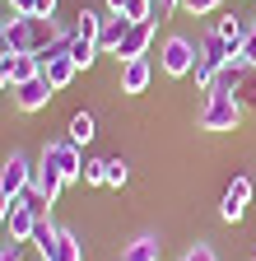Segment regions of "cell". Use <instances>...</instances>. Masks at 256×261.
I'll return each instance as SVG.
<instances>
[{
    "label": "cell",
    "mask_w": 256,
    "mask_h": 261,
    "mask_svg": "<svg viewBox=\"0 0 256 261\" xmlns=\"http://www.w3.org/2000/svg\"><path fill=\"white\" fill-rule=\"evenodd\" d=\"M5 28H10V51H33V56H42L47 42L61 33L42 14H14V19H5Z\"/></svg>",
    "instance_id": "1"
},
{
    "label": "cell",
    "mask_w": 256,
    "mask_h": 261,
    "mask_svg": "<svg viewBox=\"0 0 256 261\" xmlns=\"http://www.w3.org/2000/svg\"><path fill=\"white\" fill-rule=\"evenodd\" d=\"M238 51L229 47V42H223L219 38V33H210V38H201V56H196V70H191V75H196V84L201 89H210L214 84V75L223 70V65H229Z\"/></svg>",
    "instance_id": "2"
},
{
    "label": "cell",
    "mask_w": 256,
    "mask_h": 261,
    "mask_svg": "<svg viewBox=\"0 0 256 261\" xmlns=\"http://www.w3.org/2000/svg\"><path fill=\"white\" fill-rule=\"evenodd\" d=\"M196 56H201V42H191V38H168L163 51H158V65H163V75L182 80L196 70Z\"/></svg>",
    "instance_id": "3"
},
{
    "label": "cell",
    "mask_w": 256,
    "mask_h": 261,
    "mask_svg": "<svg viewBox=\"0 0 256 261\" xmlns=\"http://www.w3.org/2000/svg\"><path fill=\"white\" fill-rule=\"evenodd\" d=\"M242 121V103L229 93H214L205 98V112H201V130H238Z\"/></svg>",
    "instance_id": "4"
},
{
    "label": "cell",
    "mask_w": 256,
    "mask_h": 261,
    "mask_svg": "<svg viewBox=\"0 0 256 261\" xmlns=\"http://www.w3.org/2000/svg\"><path fill=\"white\" fill-rule=\"evenodd\" d=\"M33 177H38V168H33V163H28L23 154H10V163L0 168V191L19 201V196H23L28 187H33Z\"/></svg>",
    "instance_id": "5"
},
{
    "label": "cell",
    "mask_w": 256,
    "mask_h": 261,
    "mask_svg": "<svg viewBox=\"0 0 256 261\" xmlns=\"http://www.w3.org/2000/svg\"><path fill=\"white\" fill-rule=\"evenodd\" d=\"M42 159L51 163V168L66 177V182H75V177H84V159H79V145L75 140H61V145H47L42 149Z\"/></svg>",
    "instance_id": "6"
},
{
    "label": "cell",
    "mask_w": 256,
    "mask_h": 261,
    "mask_svg": "<svg viewBox=\"0 0 256 261\" xmlns=\"http://www.w3.org/2000/svg\"><path fill=\"white\" fill-rule=\"evenodd\" d=\"M51 93H56V89H51V80H47V75H38V80H23V84H14V103H19L23 112H42Z\"/></svg>",
    "instance_id": "7"
},
{
    "label": "cell",
    "mask_w": 256,
    "mask_h": 261,
    "mask_svg": "<svg viewBox=\"0 0 256 261\" xmlns=\"http://www.w3.org/2000/svg\"><path fill=\"white\" fill-rule=\"evenodd\" d=\"M247 75H251V65L233 56V61H229V65H223V70L214 75V84L205 89V98H214V93H229V98H233V93H242V84H247Z\"/></svg>",
    "instance_id": "8"
},
{
    "label": "cell",
    "mask_w": 256,
    "mask_h": 261,
    "mask_svg": "<svg viewBox=\"0 0 256 261\" xmlns=\"http://www.w3.org/2000/svg\"><path fill=\"white\" fill-rule=\"evenodd\" d=\"M149 42H154V19L131 23V33H126V42L117 47V56H121V61H140V56L149 51Z\"/></svg>",
    "instance_id": "9"
},
{
    "label": "cell",
    "mask_w": 256,
    "mask_h": 261,
    "mask_svg": "<svg viewBox=\"0 0 256 261\" xmlns=\"http://www.w3.org/2000/svg\"><path fill=\"white\" fill-rule=\"evenodd\" d=\"M247 201H251V182H247V177H233V187L223 191V205H219V215L229 219V224H238V219H242V205H247Z\"/></svg>",
    "instance_id": "10"
},
{
    "label": "cell",
    "mask_w": 256,
    "mask_h": 261,
    "mask_svg": "<svg viewBox=\"0 0 256 261\" xmlns=\"http://www.w3.org/2000/svg\"><path fill=\"white\" fill-rule=\"evenodd\" d=\"M126 33H131V19H121V14H103V28H98V51H117L126 42Z\"/></svg>",
    "instance_id": "11"
},
{
    "label": "cell",
    "mask_w": 256,
    "mask_h": 261,
    "mask_svg": "<svg viewBox=\"0 0 256 261\" xmlns=\"http://www.w3.org/2000/svg\"><path fill=\"white\" fill-rule=\"evenodd\" d=\"M121 89L126 93H145L149 89V61H121Z\"/></svg>",
    "instance_id": "12"
},
{
    "label": "cell",
    "mask_w": 256,
    "mask_h": 261,
    "mask_svg": "<svg viewBox=\"0 0 256 261\" xmlns=\"http://www.w3.org/2000/svg\"><path fill=\"white\" fill-rule=\"evenodd\" d=\"M33 228H38V215L28 210L23 201H14V210H10V238L14 243H28V238H33Z\"/></svg>",
    "instance_id": "13"
},
{
    "label": "cell",
    "mask_w": 256,
    "mask_h": 261,
    "mask_svg": "<svg viewBox=\"0 0 256 261\" xmlns=\"http://www.w3.org/2000/svg\"><path fill=\"white\" fill-rule=\"evenodd\" d=\"M107 10L131 23H145V19H154V0H107Z\"/></svg>",
    "instance_id": "14"
},
{
    "label": "cell",
    "mask_w": 256,
    "mask_h": 261,
    "mask_svg": "<svg viewBox=\"0 0 256 261\" xmlns=\"http://www.w3.org/2000/svg\"><path fill=\"white\" fill-rule=\"evenodd\" d=\"M251 28H256V23H247V19H219V23H214V33H219V38L229 42L233 51L247 42V33H251Z\"/></svg>",
    "instance_id": "15"
},
{
    "label": "cell",
    "mask_w": 256,
    "mask_h": 261,
    "mask_svg": "<svg viewBox=\"0 0 256 261\" xmlns=\"http://www.w3.org/2000/svg\"><path fill=\"white\" fill-rule=\"evenodd\" d=\"M56 238H61V228H56L51 219H38V228H33V238H28V243H33V247L42 252V261H51V252H56Z\"/></svg>",
    "instance_id": "16"
},
{
    "label": "cell",
    "mask_w": 256,
    "mask_h": 261,
    "mask_svg": "<svg viewBox=\"0 0 256 261\" xmlns=\"http://www.w3.org/2000/svg\"><path fill=\"white\" fill-rule=\"evenodd\" d=\"M75 70H79V65H75L70 56H56V61H47V65H42V75L51 80V89H66V84L75 80Z\"/></svg>",
    "instance_id": "17"
},
{
    "label": "cell",
    "mask_w": 256,
    "mask_h": 261,
    "mask_svg": "<svg viewBox=\"0 0 256 261\" xmlns=\"http://www.w3.org/2000/svg\"><path fill=\"white\" fill-rule=\"evenodd\" d=\"M10 75H14V84H23V80H38V75H42V61H38L33 51H14V61H10Z\"/></svg>",
    "instance_id": "18"
},
{
    "label": "cell",
    "mask_w": 256,
    "mask_h": 261,
    "mask_svg": "<svg viewBox=\"0 0 256 261\" xmlns=\"http://www.w3.org/2000/svg\"><path fill=\"white\" fill-rule=\"evenodd\" d=\"M33 187H38V191L47 196V201H56V191H61V187H66V177H61V173L51 168V163L42 159V163H38V177H33Z\"/></svg>",
    "instance_id": "19"
},
{
    "label": "cell",
    "mask_w": 256,
    "mask_h": 261,
    "mask_svg": "<svg viewBox=\"0 0 256 261\" xmlns=\"http://www.w3.org/2000/svg\"><path fill=\"white\" fill-rule=\"evenodd\" d=\"M121 261H158V238H135V243H126Z\"/></svg>",
    "instance_id": "20"
},
{
    "label": "cell",
    "mask_w": 256,
    "mask_h": 261,
    "mask_svg": "<svg viewBox=\"0 0 256 261\" xmlns=\"http://www.w3.org/2000/svg\"><path fill=\"white\" fill-rule=\"evenodd\" d=\"M51 261H84V243H79L75 233H61V238H56Z\"/></svg>",
    "instance_id": "21"
},
{
    "label": "cell",
    "mask_w": 256,
    "mask_h": 261,
    "mask_svg": "<svg viewBox=\"0 0 256 261\" xmlns=\"http://www.w3.org/2000/svg\"><path fill=\"white\" fill-rule=\"evenodd\" d=\"M93 51H98V42H93V38H79V33H75V47H70V61L79 65V70H89V65H93Z\"/></svg>",
    "instance_id": "22"
},
{
    "label": "cell",
    "mask_w": 256,
    "mask_h": 261,
    "mask_svg": "<svg viewBox=\"0 0 256 261\" xmlns=\"http://www.w3.org/2000/svg\"><path fill=\"white\" fill-rule=\"evenodd\" d=\"M70 140H75V145H89V140H93V117H89V112H75V117H70Z\"/></svg>",
    "instance_id": "23"
},
{
    "label": "cell",
    "mask_w": 256,
    "mask_h": 261,
    "mask_svg": "<svg viewBox=\"0 0 256 261\" xmlns=\"http://www.w3.org/2000/svg\"><path fill=\"white\" fill-rule=\"evenodd\" d=\"M19 201H23V205H28V210H33V215H38V219H47V210H51V201H47V196H42V191H38V187H28V191H23V196H19Z\"/></svg>",
    "instance_id": "24"
},
{
    "label": "cell",
    "mask_w": 256,
    "mask_h": 261,
    "mask_svg": "<svg viewBox=\"0 0 256 261\" xmlns=\"http://www.w3.org/2000/svg\"><path fill=\"white\" fill-rule=\"evenodd\" d=\"M84 182L103 187V182H107V159H89V163H84Z\"/></svg>",
    "instance_id": "25"
},
{
    "label": "cell",
    "mask_w": 256,
    "mask_h": 261,
    "mask_svg": "<svg viewBox=\"0 0 256 261\" xmlns=\"http://www.w3.org/2000/svg\"><path fill=\"white\" fill-rule=\"evenodd\" d=\"M131 168H126V159H107V187H126Z\"/></svg>",
    "instance_id": "26"
},
{
    "label": "cell",
    "mask_w": 256,
    "mask_h": 261,
    "mask_svg": "<svg viewBox=\"0 0 256 261\" xmlns=\"http://www.w3.org/2000/svg\"><path fill=\"white\" fill-rule=\"evenodd\" d=\"M223 0H182V10L186 14H210V10H219Z\"/></svg>",
    "instance_id": "27"
},
{
    "label": "cell",
    "mask_w": 256,
    "mask_h": 261,
    "mask_svg": "<svg viewBox=\"0 0 256 261\" xmlns=\"http://www.w3.org/2000/svg\"><path fill=\"white\" fill-rule=\"evenodd\" d=\"M238 61H247V65H256V28L247 33V42L238 47Z\"/></svg>",
    "instance_id": "28"
},
{
    "label": "cell",
    "mask_w": 256,
    "mask_h": 261,
    "mask_svg": "<svg viewBox=\"0 0 256 261\" xmlns=\"http://www.w3.org/2000/svg\"><path fill=\"white\" fill-rule=\"evenodd\" d=\"M186 261H219V256H214V247H210V243H196V247L186 252Z\"/></svg>",
    "instance_id": "29"
},
{
    "label": "cell",
    "mask_w": 256,
    "mask_h": 261,
    "mask_svg": "<svg viewBox=\"0 0 256 261\" xmlns=\"http://www.w3.org/2000/svg\"><path fill=\"white\" fill-rule=\"evenodd\" d=\"M173 10H182V0H154V19H163V14H173Z\"/></svg>",
    "instance_id": "30"
},
{
    "label": "cell",
    "mask_w": 256,
    "mask_h": 261,
    "mask_svg": "<svg viewBox=\"0 0 256 261\" xmlns=\"http://www.w3.org/2000/svg\"><path fill=\"white\" fill-rule=\"evenodd\" d=\"M10 210H14V196L0 191V224H10Z\"/></svg>",
    "instance_id": "31"
},
{
    "label": "cell",
    "mask_w": 256,
    "mask_h": 261,
    "mask_svg": "<svg viewBox=\"0 0 256 261\" xmlns=\"http://www.w3.org/2000/svg\"><path fill=\"white\" fill-rule=\"evenodd\" d=\"M33 14H42V19H51V14H56V0H38V5H33Z\"/></svg>",
    "instance_id": "32"
},
{
    "label": "cell",
    "mask_w": 256,
    "mask_h": 261,
    "mask_svg": "<svg viewBox=\"0 0 256 261\" xmlns=\"http://www.w3.org/2000/svg\"><path fill=\"white\" fill-rule=\"evenodd\" d=\"M0 261H19V243H14V238H10L5 247H0Z\"/></svg>",
    "instance_id": "33"
},
{
    "label": "cell",
    "mask_w": 256,
    "mask_h": 261,
    "mask_svg": "<svg viewBox=\"0 0 256 261\" xmlns=\"http://www.w3.org/2000/svg\"><path fill=\"white\" fill-rule=\"evenodd\" d=\"M33 5H38V0H10V10H14V14H33Z\"/></svg>",
    "instance_id": "34"
},
{
    "label": "cell",
    "mask_w": 256,
    "mask_h": 261,
    "mask_svg": "<svg viewBox=\"0 0 256 261\" xmlns=\"http://www.w3.org/2000/svg\"><path fill=\"white\" fill-rule=\"evenodd\" d=\"M10 51V28H5V19H0V56Z\"/></svg>",
    "instance_id": "35"
},
{
    "label": "cell",
    "mask_w": 256,
    "mask_h": 261,
    "mask_svg": "<svg viewBox=\"0 0 256 261\" xmlns=\"http://www.w3.org/2000/svg\"><path fill=\"white\" fill-rule=\"evenodd\" d=\"M182 261H186V256H182Z\"/></svg>",
    "instance_id": "36"
},
{
    "label": "cell",
    "mask_w": 256,
    "mask_h": 261,
    "mask_svg": "<svg viewBox=\"0 0 256 261\" xmlns=\"http://www.w3.org/2000/svg\"><path fill=\"white\" fill-rule=\"evenodd\" d=\"M251 261H256V256H251Z\"/></svg>",
    "instance_id": "37"
}]
</instances>
